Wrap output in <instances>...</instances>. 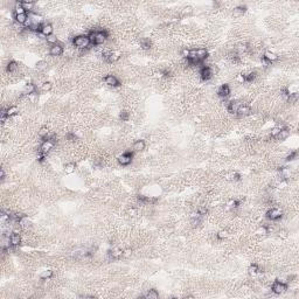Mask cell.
I'll return each mask as SVG.
<instances>
[{
	"label": "cell",
	"instance_id": "cell-33",
	"mask_svg": "<svg viewBox=\"0 0 299 299\" xmlns=\"http://www.w3.org/2000/svg\"><path fill=\"white\" fill-rule=\"evenodd\" d=\"M227 206H228L229 208H236V207L238 206V202H237L236 200H230V201L227 204Z\"/></svg>",
	"mask_w": 299,
	"mask_h": 299
},
{
	"label": "cell",
	"instance_id": "cell-15",
	"mask_svg": "<svg viewBox=\"0 0 299 299\" xmlns=\"http://www.w3.org/2000/svg\"><path fill=\"white\" fill-rule=\"evenodd\" d=\"M290 136V131L287 130V129H280V131H279V133L277 135L276 137V139H278V140H280V141H284L286 140L287 138Z\"/></svg>",
	"mask_w": 299,
	"mask_h": 299
},
{
	"label": "cell",
	"instance_id": "cell-32",
	"mask_svg": "<svg viewBox=\"0 0 299 299\" xmlns=\"http://www.w3.org/2000/svg\"><path fill=\"white\" fill-rule=\"evenodd\" d=\"M297 158V151H293V152H291L287 157H286V160H293V159H296Z\"/></svg>",
	"mask_w": 299,
	"mask_h": 299
},
{
	"label": "cell",
	"instance_id": "cell-21",
	"mask_svg": "<svg viewBox=\"0 0 299 299\" xmlns=\"http://www.w3.org/2000/svg\"><path fill=\"white\" fill-rule=\"evenodd\" d=\"M159 297V293L155 290H149V292L145 295V298L147 299H157Z\"/></svg>",
	"mask_w": 299,
	"mask_h": 299
},
{
	"label": "cell",
	"instance_id": "cell-31",
	"mask_svg": "<svg viewBox=\"0 0 299 299\" xmlns=\"http://www.w3.org/2000/svg\"><path fill=\"white\" fill-rule=\"evenodd\" d=\"M119 117H121V119H122V121L126 122V121L129 119V112H127V111H122V112H121V115H119Z\"/></svg>",
	"mask_w": 299,
	"mask_h": 299
},
{
	"label": "cell",
	"instance_id": "cell-2",
	"mask_svg": "<svg viewBox=\"0 0 299 299\" xmlns=\"http://www.w3.org/2000/svg\"><path fill=\"white\" fill-rule=\"evenodd\" d=\"M89 39L94 44H102L107 39V33L105 32H94L90 34Z\"/></svg>",
	"mask_w": 299,
	"mask_h": 299
},
{
	"label": "cell",
	"instance_id": "cell-5",
	"mask_svg": "<svg viewBox=\"0 0 299 299\" xmlns=\"http://www.w3.org/2000/svg\"><path fill=\"white\" fill-rule=\"evenodd\" d=\"M268 218H270L271 221H277L279 218L283 216V212L279 209V208H271L268 213H266Z\"/></svg>",
	"mask_w": 299,
	"mask_h": 299
},
{
	"label": "cell",
	"instance_id": "cell-25",
	"mask_svg": "<svg viewBox=\"0 0 299 299\" xmlns=\"http://www.w3.org/2000/svg\"><path fill=\"white\" fill-rule=\"evenodd\" d=\"M52 88H53L52 82H43L42 85H41V89H42L43 91H50Z\"/></svg>",
	"mask_w": 299,
	"mask_h": 299
},
{
	"label": "cell",
	"instance_id": "cell-17",
	"mask_svg": "<svg viewBox=\"0 0 299 299\" xmlns=\"http://www.w3.org/2000/svg\"><path fill=\"white\" fill-rule=\"evenodd\" d=\"M10 242H11V245H13V246L19 245L21 243V237H20V235H19V234H13V235H11Z\"/></svg>",
	"mask_w": 299,
	"mask_h": 299
},
{
	"label": "cell",
	"instance_id": "cell-23",
	"mask_svg": "<svg viewBox=\"0 0 299 299\" xmlns=\"http://www.w3.org/2000/svg\"><path fill=\"white\" fill-rule=\"evenodd\" d=\"M16 69H18V63H16L15 61H11V62L7 64V71H8V73H14Z\"/></svg>",
	"mask_w": 299,
	"mask_h": 299
},
{
	"label": "cell",
	"instance_id": "cell-10",
	"mask_svg": "<svg viewBox=\"0 0 299 299\" xmlns=\"http://www.w3.org/2000/svg\"><path fill=\"white\" fill-rule=\"evenodd\" d=\"M53 26L50 25V24H44V25H42L40 28L41 33L44 35V36H50L52 34H53Z\"/></svg>",
	"mask_w": 299,
	"mask_h": 299
},
{
	"label": "cell",
	"instance_id": "cell-11",
	"mask_svg": "<svg viewBox=\"0 0 299 299\" xmlns=\"http://www.w3.org/2000/svg\"><path fill=\"white\" fill-rule=\"evenodd\" d=\"M229 94H230V88H229L228 84H222V85L218 88V96H221V97H227V96H229Z\"/></svg>",
	"mask_w": 299,
	"mask_h": 299
},
{
	"label": "cell",
	"instance_id": "cell-29",
	"mask_svg": "<svg viewBox=\"0 0 299 299\" xmlns=\"http://www.w3.org/2000/svg\"><path fill=\"white\" fill-rule=\"evenodd\" d=\"M259 271H261V270H259L257 264H252V265L249 268V272H250L251 275H256V273H258Z\"/></svg>",
	"mask_w": 299,
	"mask_h": 299
},
{
	"label": "cell",
	"instance_id": "cell-38",
	"mask_svg": "<svg viewBox=\"0 0 299 299\" xmlns=\"http://www.w3.org/2000/svg\"><path fill=\"white\" fill-rule=\"evenodd\" d=\"M44 66H46V63H44V62H39V63L36 64L38 69H43L44 68Z\"/></svg>",
	"mask_w": 299,
	"mask_h": 299
},
{
	"label": "cell",
	"instance_id": "cell-35",
	"mask_svg": "<svg viewBox=\"0 0 299 299\" xmlns=\"http://www.w3.org/2000/svg\"><path fill=\"white\" fill-rule=\"evenodd\" d=\"M227 237V231L226 230H222V231H220L218 234V240H223V238H226Z\"/></svg>",
	"mask_w": 299,
	"mask_h": 299
},
{
	"label": "cell",
	"instance_id": "cell-20",
	"mask_svg": "<svg viewBox=\"0 0 299 299\" xmlns=\"http://www.w3.org/2000/svg\"><path fill=\"white\" fill-rule=\"evenodd\" d=\"M18 112H19V109L13 105V107H10L8 109H6V113H7V116H8V118L10 117H13L15 115H18Z\"/></svg>",
	"mask_w": 299,
	"mask_h": 299
},
{
	"label": "cell",
	"instance_id": "cell-34",
	"mask_svg": "<svg viewBox=\"0 0 299 299\" xmlns=\"http://www.w3.org/2000/svg\"><path fill=\"white\" fill-rule=\"evenodd\" d=\"M279 131H280V127H273L271 130V137H277V135L279 133Z\"/></svg>",
	"mask_w": 299,
	"mask_h": 299
},
{
	"label": "cell",
	"instance_id": "cell-14",
	"mask_svg": "<svg viewBox=\"0 0 299 299\" xmlns=\"http://www.w3.org/2000/svg\"><path fill=\"white\" fill-rule=\"evenodd\" d=\"M251 112V109L248 107V105H245L244 103H242L241 105H240V108L237 110V115H240V116H248L249 113Z\"/></svg>",
	"mask_w": 299,
	"mask_h": 299
},
{
	"label": "cell",
	"instance_id": "cell-36",
	"mask_svg": "<svg viewBox=\"0 0 299 299\" xmlns=\"http://www.w3.org/2000/svg\"><path fill=\"white\" fill-rule=\"evenodd\" d=\"M56 36L54 35H50V36H47V42H49V43H55L56 44Z\"/></svg>",
	"mask_w": 299,
	"mask_h": 299
},
{
	"label": "cell",
	"instance_id": "cell-9",
	"mask_svg": "<svg viewBox=\"0 0 299 299\" xmlns=\"http://www.w3.org/2000/svg\"><path fill=\"white\" fill-rule=\"evenodd\" d=\"M104 82H105V84H108L110 87H118V85H119V81H118L117 77L113 76V75H108V76L104 78Z\"/></svg>",
	"mask_w": 299,
	"mask_h": 299
},
{
	"label": "cell",
	"instance_id": "cell-19",
	"mask_svg": "<svg viewBox=\"0 0 299 299\" xmlns=\"http://www.w3.org/2000/svg\"><path fill=\"white\" fill-rule=\"evenodd\" d=\"M145 149V141L144 140H137L136 143L133 144V151L136 152H140Z\"/></svg>",
	"mask_w": 299,
	"mask_h": 299
},
{
	"label": "cell",
	"instance_id": "cell-12",
	"mask_svg": "<svg viewBox=\"0 0 299 299\" xmlns=\"http://www.w3.org/2000/svg\"><path fill=\"white\" fill-rule=\"evenodd\" d=\"M241 104H242V102H238V101H232V102H230V103L228 104V111H229L230 113H236Z\"/></svg>",
	"mask_w": 299,
	"mask_h": 299
},
{
	"label": "cell",
	"instance_id": "cell-24",
	"mask_svg": "<svg viewBox=\"0 0 299 299\" xmlns=\"http://www.w3.org/2000/svg\"><path fill=\"white\" fill-rule=\"evenodd\" d=\"M75 168H76L75 164L69 163V164H67V165L64 166V172H66V173H68V174H70V173H73V172L75 171Z\"/></svg>",
	"mask_w": 299,
	"mask_h": 299
},
{
	"label": "cell",
	"instance_id": "cell-22",
	"mask_svg": "<svg viewBox=\"0 0 299 299\" xmlns=\"http://www.w3.org/2000/svg\"><path fill=\"white\" fill-rule=\"evenodd\" d=\"M21 6H22V8L25 11H32L33 7H34V2H32V1H22Z\"/></svg>",
	"mask_w": 299,
	"mask_h": 299
},
{
	"label": "cell",
	"instance_id": "cell-4",
	"mask_svg": "<svg viewBox=\"0 0 299 299\" xmlns=\"http://www.w3.org/2000/svg\"><path fill=\"white\" fill-rule=\"evenodd\" d=\"M271 289H272V292H273V293H276V295H280V293L285 292V290L287 289V286H286V284H284L283 282L277 280V282H275V283L272 284Z\"/></svg>",
	"mask_w": 299,
	"mask_h": 299
},
{
	"label": "cell",
	"instance_id": "cell-1",
	"mask_svg": "<svg viewBox=\"0 0 299 299\" xmlns=\"http://www.w3.org/2000/svg\"><path fill=\"white\" fill-rule=\"evenodd\" d=\"M90 42L91 41L89 39V36H87V35H78V36H76L74 39V46L77 47V48H80V49H84V48H87L90 44Z\"/></svg>",
	"mask_w": 299,
	"mask_h": 299
},
{
	"label": "cell",
	"instance_id": "cell-37",
	"mask_svg": "<svg viewBox=\"0 0 299 299\" xmlns=\"http://www.w3.org/2000/svg\"><path fill=\"white\" fill-rule=\"evenodd\" d=\"M141 44H143L144 48H150V47H151V42H150V40H144L141 42Z\"/></svg>",
	"mask_w": 299,
	"mask_h": 299
},
{
	"label": "cell",
	"instance_id": "cell-26",
	"mask_svg": "<svg viewBox=\"0 0 299 299\" xmlns=\"http://www.w3.org/2000/svg\"><path fill=\"white\" fill-rule=\"evenodd\" d=\"M244 12H245V7H243V6H238V7L234 8V15H235V16L242 15Z\"/></svg>",
	"mask_w": 299,
	"mask_h": 299
},
{
	"label": "cell",
	"instance_id": "cell-30",
	"mask_svg": "<svg viewBox=\"0 0 299 299\" xmlns=\"http://www.w3.org/2000/svg\"><path fill=\"white\" fill-rule=\"evenodd\" d=\"M20 13H26V11L22 8L21 2H18V4L15 5V14H20Z\"/></svg>",
	"mask_w": 299,
	"mask_h": 299
},
{
	"label": "cell",
	"instance_id": "cell-13",
	"mask_svg": "<svg viewBox=\"0 0 299 299\" xmlns=\"http://www.w3.org/2000/svg\"><path fill=\"white\" fill-rule=\"evenodd\" d=\"M14 19H15V21H16L18 24H20V25H24V24H27V21H28V15H27V13L15 14Z\"/></svg>",
	"mask_w": 299,
	"mask_h": 299
},
{
	"label": "cell",
	"instance_id": "cell-16",
	"mask_svg": "<svg viewBox=\"0 0 299 299\" xmlns=\"http://www.w3.org/2000/svg\"><path fill=\"white\" fill-rule=\"evenodd\" d=\"M35 90H36L35 84H33V83H27V84L25 85V88H24V94H26V95L29 96V95H32V94H34Z\"/></svg>",
	"mask_w": 299,
	"mask_h": 299
},
{
	"label": "cell",
	"instance_id": "cell-27",
	"mask_svg": "<svg viewBox=\"0 0 299 299\" xmlns=\"http://www.w3.org/2000/svg\"><path fill=\"white\" fill-rule=\"evenodd\" d=\"M52 276H53V271L52 270H46V271H43L40 275L41 279H49Z\"/></svg>",
	"mask_w": 299,
	"mask_h": 299
},
{
	"label": "cell",
	"instance_id": "cell-6",
	"mask_svg": "<svg viewBox=\"0 0 299 299\" xmlns=\"http://www.w3.org/2000/svg\"><path fill=\"white\" fill-rule=\"evenodd\" d=\"M200 75H201V78L204 81H208L213 76V70L210 67H202L200 70Z\"/></svg>",
	"mask_w": 299,
	"mask_h": 299
},
{
	"label": "cell",
	"instance_id": "cell-28",
	"mask_svg": "<svg viewBox=\"0 0 299 299\" xmlns=\"http://www.w3.org/2000/svg\"><path fill=\"white\" fill-rule=\"evenodd\" d=\"M244 76V81L245 82H252L256 77V73H249L246 75H243Z\"/></svg>",
	"mask_w": 299,
	"mask_h": 299
},
{
	"label": "cell",
	"instance_id": "cell-18",
	"mask_svg": "<svg viewBox=\"0 0 299 299\" xmlns=\"http://www.w3.org/2000/svg\"><path fill=\"white\" fill-rule=\"evenodd\" d=\"M263 58H264L265 61H268L269 63H271V62L276 61V60L278 58V56H277V54H275V53H272V52H266V53L264 54V56H263Z\"/></svg>",
	"mask_w": 299,
	"mask_h": 299
},
{
	"label": "cell",
	"instance_id": "cell-7",
	"mask_svg": "<svg viewBox=\"0 0 299 299\" xmlns=\"http://www.w3.org/2000/svg\"><path fill=\"white\" fill-rule=\"evenodd\" d=\"M118 161L121 165L123 166H126V165H129V164L132 161V153H130V152H126V153H124L122 154L119 158H118Z\"/></svg>",
	"mask_w": 299,
	"mask_h": 299
},
{
	"label": "cell",
	"instance_id": "cell-8",
	"mask_svg": "<svg viewBox=\"0 0 299 299\" xmlns=\"http://www.w3.org/2000/svg\"><path fill=\"white\" fill-rule=\"evenodd\" d=\"M49 53H50L52 56H61V55L63 54V47L60 46V44H53L50 47Z\"/></svg>",
	"mask_w": 299,
	"mask_h": 299
},
{
	"label": "cell",
	"instance_id": "cell-3",
	"mask_svg": "<svg viewBox=\"0 0 299 299\" xmlns=\"http://www.w3.org/2000/svg\"><path fill=\"white\" fill-rule=\"evenodd\" d=\"M55 146V141L54 139H46V140H43V143L41 144L40 146V152L42 153H48L50 150H53Z\"/></svg>",
	"mask_w": 299,
	"mask_h": 299
}]
</instances>
